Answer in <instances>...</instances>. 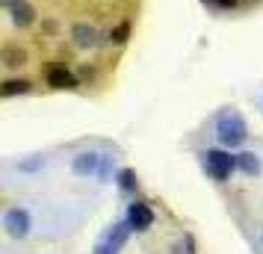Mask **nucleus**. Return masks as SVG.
<instances>
[{
  "instance_id": "obj_1",
  "label": "nucleus",
  "mask_w": 263,
  "mask_h": 254,
  "mask_svg": "<svg viewBox=\"0 0 263 254\" xmlns=\"http://www.w3.org/2000/svg\"><path fill=\"white\" fill-rule=\"evenodd\" d=\"M246 136H249V127H246V121L239 119L237 112H228V115H222V119L216 121V139L225 148L242 145Z\"/></svg>"
},
{
  "instance_id": "obj_2",
  "label": "nucleus",
  "mask_w": 263,
  "mask_h": 254,
  "mask_svg": "<svg viewBox=\"0 0 263 254\" xmlns=\"http://www.w3.org/2000/svg\"><path fill=\"white\" fill-rule=\"evenodd\" d=\"M204 166H207V171L213 174V181L225 183L231 174H234V154H228V151H222V148H210V151H204Z\"/></svg>"
},
{
  "instance_id": "obj_3",
  "label": "nucleus",
  "mask_w": 263,
  "mask_h": 254,
  "mask_svg": "<svg viewBox=\"0 0 263 254\" xmlns=\"http://www.w3.org/2000/svg\"><path fill=\"white\" fill-rule=\"evenodd\" d=\"M3 228H6V233L12 240H24L30 233V228H33V219H30V213L24 207H12V210L3 213Z\"/></svg>"
},
{
  "instance_id": "obj_4",
  "label": "nucleus",
  "mask_w": 263,
  "mask_h": 254,
  "mask_svg": "<svg viewBox=\"0 0 263 254\" xmlns=\"http://www.w3.org/2000/svg\"><path fill=\"white\" fill-rule=\"evenodd\" d=\"M9 18H12V24L18 27V30H30V27L36 24L39 12L30 0H12V3H9Z\"/></svg>"
},
{
  "instance_id": "obj_5",
  "label": "nucleus",
  "mask_w": 263,
  "mask_h": 254,
  "mask_svg": "<svg viewBox=\"0 0 263 254\" xmlns=\"http://www.w3.org/2000/svg\"><path fill=\"white\" fill-rule=\"evenodd\" d=\"M127 222H130L133 230H148L154 225V210L145 204V201H133L127 207Z\"/></svg>"
},
{
  "instance_id": "obj_6",
  "label": "nucleus",
  "mask_w": 263,
  "mask_h": 254,
  "mask_svg": "<svg viewBox=\"0 0 263 254\" xmlns=\"http://www.w3.org/2000/svg\"><path fill=\"white\" fill-rule=\"evenodd\" d=\"M45 77H48V86H53V89H77L80 86L77 74L71 68H65V65H50Z\"/></svg>"
},
{
  "instance_id": "obj_7",
  "label": "nucleus",
  "mask_w": 263,
  "mask_h": 254,
  "mask_svg": "<svg viewBox=\"0 0 263 254\" xmlns=\"http://www.w3.org/2000/svg\"><path fill=\"white\" fill-rule=\"evenodd\" d=\"M98 166H101V154H95V151H83V154L74 157L71 171L74 174H80V178H89V174H98Z\"/></svg>"
},
{
  "instance_id": "obj_8",
  "label": "nucleus",
  "mask_w": 263,
  "mask_h": 254,
  "mask_svg": "<svg viewBox=\"0 0 263 254\" xmlns=\"http://www.w3.org/2000/svg\"><path fill=\"white\" fill-rule=\"evenodd\" d=\"M71 38H74V45L77 48H98V42H101V36H98V30L92 24H74L71 27Z\"/></svg>"
},
{
  "instance_id": "obj_9",
  "label": "nucleus",
  "mask_w": 263,
  "mask_h": 254,
  "mask_svg": "<svg viewBox=\"0 0 263 254\" xmlns=\"http://www.w3.org/2000/svg\"><path fill=\"white\" fill-rule=\"evenodd\" d=\"M234 166H237V171L249 174V178H257L260 174V157L254 151H237L234 154Z\"/></svg>"
},
{
  "instance_id": "obj_10",
  "label": "nucleus",
  "mask_w": 263,
  "mask_h": 254,
  "mask_svg": "<svg viewBox=\"0 0 263 254\" xmlns=\"http://www.w3.org/2000/svg\"><path fill=\"white\" fill-rule=\"evenodd\" d=\"M0 62L6 68H21V65H27V50L18 48V45H3L0 48Z\"/></svg>"
},
{
  "instance_id": "obj_11",
  "label": "nucleus",
  "mask_w": 263,
  "mask_h": 254,
  "mask_svg": "<svg viewBox=\"0 0 263 254\" xmlns=\"http://www.w3.org/2000/svg\"><path fill=\"white\" fill-rule=\"evenodd\" d=\"M130 230H133V228H130V222L124 219V222H116V225L109 228V233L104 237V240H107L109 245L116 248V251H121V248H124V242H127V237H130Z\"/></svg>"
},
{
  "instance_id": "obj_12",
  "label": "nucleus",
  "mask_w": 263,
  "mask_h": 254,
  "mask_svg": "<svg viewBox=\"0 0 263 254\" xmlns=\"http://www.w3.org/2000/svg\"><path fill=\"white\" fill-rule=\"evenodd\" d=\"M33 83L24 77H12V80H3L0 83V97H15V95H30Z\"/></svg>"
},
{
  "instance_id": "obj_13",
  "label": "nucleus",
  "mask_w": 263,
  "mask_h": 254,
  "mask_svg": "<svg viewBox=\"0 0 263 254\" xmlns=\"http://www.w3.org/2000/svg\"><path fill=\"white\" fill-rule=\"evenodd\" d=\"M116 181H119V189L121 192H133V189H136V171L133 169H121L119 174H116Z\"/></svg>"
},
{
  "instance_id": "obj_14",
  "label": "nucleus",
  "mask_w": 263,
  "mask_h": 254,
  "mask_svg": "<svg viewBox=\"0 0 263 254\" xmlns=\"http://www.w3.org/2000/svg\"><path fill=\"white\" fill-rule=\"evenodd\" d=\"M130 38V21H121V24L112 27V33H109V42L112 45H124Z\"/></svg>"
},
{
  "instance_id": "obj_15",
  "label": "nucleus",
  "mask_w": 263,
  "mask_h": 254,
  "mask_svg": "<svg viewBox=\"0 0 263 254\" xmlns=\"http://www.w3.org/2000/svg\"><path fill=\"white\" fill-rule=\"evenodd\" d=\"M42 166H45V160L36 157V160H30V163H21L18 169H21V171H36V169H42Z\"/></svg>"
},
{
  "instance_id": "obj_16",
  "label": "nucleus",
  "mask_w": 263,
  "mask_h": 254,
  "mask_svg": "<svg viewBox=\"0 0 263 254\" xmlns=\"http://www.w3.org/2000/svg\"><path fill=\"white\" fill-rule=\"evenodd\" d=\"M192 248H195V245H192V240L186 237V240L180 242V245H175V254H195Z\"/></svg>"
},
{
  "instance_id": "obj_17",
  "label": "nucleus",
  "mask_w": 263,
  "mask_h": 254,
  "mask_svg": "<svg viewBox=\"0 0 263 254\" xmlns=\"http://www.w3.org/2000/svg\"><path fill=\"white\" fill-rule=\"evenodd\" d=\"M92 254H119V251H116V248H112L107 240H101V242L95 245V251H92Z\"/></svg>"
},
{
  "instance_id": "obj_18",
  "label": "nucleus",
  "mask_w": 263,
  "mask_h": 254,
  "mask_svg": "<svg viewBox=\"0 0 263 254\" xmlns=\"http://www.w3.org/2000/svg\"><path fill=\"white\" fill-rule=\"evenodd\" d=\"M98 178H109V157H101V166H98Z\"/></svg>"
},
{
  "instance_id": "obj_19",
  "label": "nucleus",
  "mask_w": 263,
  "mask_h": 254,
  "mask_svg": "<svg viewBox=\"0 0 263 254\" xmlns=\"http://www.w3.org/2000/svg\"><path fill=\"white\" fill-rule=\"evenodd\" d=\"M42 30H45V33H50V36H53V33L60 30V24H57V21H45V24H42Z\"/></svg>"
},
{
  "instance_id": "obj_20",
  "label": "nucleus",
  "mask_w": 263,
  "mask_h": 254,
  "mask_svg": "<svg viewBox=\"0 0 263 254\" xmlns=\"http://www.w3.org/2000/svg\"><path fill=\"white\" fill-rule=\"evenodd\" d=\"M216 6H219V9H231V6H237V0H213Z\"/></svg>"
},
{
  "instance_id": "obj_21",
  "label": "nucleus",
  "mask_w": 263,
  "mask_h": 254,
  "mask_svg": "<svg viewBox=\"0 0 263 254\" xmlns=\"http://www.w3.org/2000/svg\"><path fill=\"white\" fill-rule=\"evenodd\" d=\"M9 3H12V0H0V6H6V9H9Z\"/></svg>"
}]
</instances>
